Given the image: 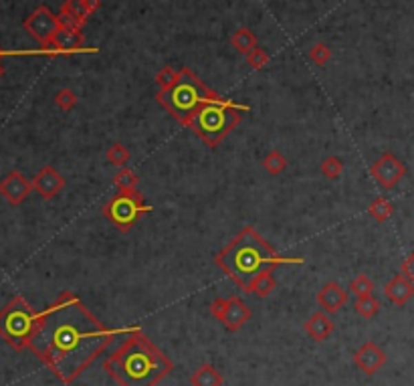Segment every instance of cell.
Masks as SVG:
<instances>
[{
  "label": "cell",
  "mask_w": 414,
  "mask_h": 386,
  "mask_svg": "<svg viewBox=\"0 0 414 386\" xmlns=\"http://www.w3.org/2000/svg\"><path fill=\"white\" fill-rule=\"evenodd\" d=\"M116 332L103 326L69 292L39 314L30 338V352L45 362L61 383L71 385L114 340Z\"/></svg>",
  "instance_id": "6da1fadb"
},
{
  "label": "cell",
  "mask_w": 414,
  "mask_h": 386,
  "mask_svg": "<svg viewBox=\"0 0 414 386\" xmlns=\"http://www.w3.org/2000/svg\"><path fill=\"white\" fill-rule=\"evenodd\" d=\"M105 370L119 386H156L172 370V362L138 327L105 360Z\"/></svg>",
  "instance_id": "7a4b0ae2"
},
{
  "label": "cell",
  "mask_w": 414,
  "mask_h": 386,
  "mask_svg": "<svg viewBox=\"0 0 414 386\" xmlns=\"http://www.w3.org/2000/svg\"><path fill=\"white\" fill-rule=\"evenodd\" d=\"M216 263L225 269L245 292H253L255 281L263 273L279 265L281 257H277V253L253 229H245L216 257Z\"/></svg>",
  "instance_id": "3957f363"
},
{
  "label": "cell",
  "mask_w": 414,
  "mask_h": 386,
  "mask_svg": "<svg viewBox=\"0 0 414 386\" xmlns=\"http://www.w3.org/2000/svg\"><path fill=\"white\" fill-rule=\"evenodd\" d=\"M158 99L168 108V112L180 123H190L203 105L210 101H218L220 97L214 91L208 90L207 85H203V81H198V77L192 75L188 69H182L178 73L176 81L168 90L162 91Z\"/></svg>",
  "instance_id": "277c9868"
},
{
  "label": "cell",
  "mask_w": 414,
  "mask_h": 386,
  "mask_svg": "<svg viewBox=\"0 0 414 386\" xmlns=\"http://www.w3.org/2000/svg\"><path fill=\"white\" fill-rule=\"evenodd\" d=\"M39 326V314L21 296L12 297L0 312V336L14 350L29 348L30 338Z\"/></svg>",
  "instance_id": "5b68a950"
},
{
  "label": "cell",
  "mask_w": 414,
  "mask_h": 386,
  "mask_svg": "<svg viewBox=\"0 0 414 386\" xmlns=\"http://www.w3.org/2000/svg\"><path fill=\"white\" fill-rule=\"evenodd\" d=\"M240 119V112L235 105L225 103L222 99L210 101L198 110L190 121V128L210 146H216Z\"/></svg>",
  "instance_id": "8992f818"
},
{
  "label": "cell",
  "mask_w": 414,
  "mask_h": 386,
  "mask_svg": "<svg viewBox=\"0 0 414 386\" xmlns=\"http://www.w3.org/2000/svg\"><path fill=\"white\" fill-rule=\"evenodd\" d=\"M142 212H144V203L136 190H121L105 208V214L119 229H130Z\"/></svg>",
  "instance_id": "52a82bcc"
},
{
  "label": "cell",
  "mask_w": 414,
  "mask_h": 386,
  "mask_svg": "<svg viewBox=\"0 0 414 386\" xmlns=\"http://www.w3.org/2000/svg\"><path fill=\"white\" fill-rule=\"evenodd\" d=\"M25 29L29 30L37 41L47 45L53 41L55 32L61 29V23L57 17H53V12L47 6H41L25 21Z\"/></svg>",
  "instance_id": "ba28073f"
},
{
  "label": "cell",
  "mask_w": 414,
  "mask_h": 386,
  "mask_svg": "<svg viewBox=\"0 0 414 386\" xmlns=\"http://www.w3.org/2000/svg\"><path fill=\"white\" fill-rule=\"evenodd\" d=\"M372 174H374V179L378 180L384 188H392V186H396L402 176L406 174V168H404V164L396 158V156H392V154H386L382 156L374 166H372Z\"/></svg>",
  "instance_id": "9c48e42d"
},
{
  "label": "cell",
  "mask_w": 414,
  "mask_h": 386,
  "mask_svg": "<svg viewBox=\"0 0 414 386\" xmlns=\"http://www.w3.org/2000/svg\"><path fill=\"white\" fill-rule=\"evenodd\" d=\"M32 190V182L25 179L21 172H10L0 180V194L10 203V205H21Z\"/></svg>",
  "instance_id": "30bf717a"
},
{
  "label": "cell",
  "mask_w": 414,
  "mask_h": 386,
  "mask_svg": "<svg viewBox=\"0 0 414 386\" xmlns=\"http://www.w3.org/2000/svg\"><path fill=\"white\" fill-rule=\"evenodd\" d=\"M354 360L366 374H376L384 366L386 354L374 342H366L354 354Z\"/></svg>",
  "instance_id": "8fae6325"
},
{
  "label": "cell",
  "mask_w": 414,
  "mask_h": 386,
  "mask_svg": "<svg viewBox=\"0 0 414 386\" xmlns=\"http://www.w3.org/2000/svg\"><path fill=\"white\" fill-rule=\"evenodd\" d=\"M65 186V180L59 172L51 166H45L34 180H32V188L43 196V199H53L61 188Z\"/></svg>",
  "instance_id": "7c38bea8"
},
{
  "label": "cell",
  "mask_w": 414,
  "mask_h": 386,
  "mask_svg": "<svg viewBox=\"0 0 414 386\" xmlns=\"http://www.w3.org/2000/svg\"><path fill=\"white\" fill-rule=\"evenodd\" d=\"M249 318H251V309L247 307V303L240 301L238 297H229V303H227V309H225L220 322L229 327V329L235 332V329H238V327L242 326Z\"/></svg>",
  "instance_id": "4fadbf2b"
},
{
  "label": "cell",
  "mask_w": 414,
  "mask_h": 386,
  "mask_svg": "<svg viewBox=\"0 0 414 386\" xmlns=\"http://www.w3.org/2000/svg\"><path fill=\"white\" fill-rule=\"evenodd\" d=\"M318 299H320V305L324 307V312H327V314H335L340 307H344L348 296H346V292H344L338 283H327L326 287L320 292Z\"/></svg>",
  "instance_id": "5bb4252c"
},
{
  "label": "cell",
  "mask_w": 414,
  "mask_h": 386,
  "mask_svg": "<svg viewBox=\"0 0 414 386\" xmlns=\"http://www.w3.org/2000/svg\"><path fill=\"white\" fill-rule=\"evenodd\" d=\"M414 294L413 283L406 275H396L388 285H386V296L390 297L396 305H404Z\"/></svg>",
  "instance_id": "9a60e30c"
},
{
  "label": "cell",
  "mask_w": 414,
  "mask_h": 386,
  "mask_svg": "<svg viewBox=\"0 0 414 386\" xmlns=\"http://www.w3.org/2000/svg\"><path fill=\"white\" fill-rule=\"evenodd\" d=\"M305 332L313 338V340H318V342H324L329 338V334L333 332V322L327 318L326 314H313L309 320H307V324H305Z\"/></svg>",
  "instance_id": "2e32d148"
},
{
  "label": "cell",
  "mask_w": 414,
  "mask_h": 386,
  "mask_svg": "<svg viewBox=\"0 0 414 386\" xmlns=\"http://www.w3.org/2000/svg\"><path fill=\"white\" fill-rule=\"evenodd\" d=\"M51 43L57 47V51H77L79 45H81V34L75 29L61 27V29L55 32V37H53Z\"/></svg>",
  "instance_id": "e0dca14e"
},
{
  "label": "cell",
  "mask_w": 414,
  "mask_h": 386,
  "mask_svg": "<svg viewBox=\"0 0 414 386\" xmlns=\"http://www.w3.org/2000/svg\"><path fill=\"white\" fill-rule=\"evenodd\" d=\"M190 385L192 386H220L222 385V376L216 372V368L212 364H203L192 376H190Z\"/></svg>",
  "instance_id": "ac0fdd59"
},
{
  "label": "cell",
  "mask_w": 414,
  "mask_h": 386,
  "mask_svg": "<svg viewBox=\"0 0 414 386\" xmlns=\"http://www.w3.org/2000/svg\"><path fill=\"white\" fill-rule=\"evenodd\" d=\"M355 309H358V314L364 316V318H374V316L378 314V309H380V303L372 296H364L358 299Z\"/></svg>",
  "instance_id": "d6986e66"
},
{
  "label": "cell",
  "mask_w": 414,
  "mask_h": 386,
  "mask_svg": "<svg viewBox=\"0 0 414 386\" xmlns=\"http://www.w3.org/2000/svg\"><path fill=\"white\" fill-rule=\"evenodd\" d=\"M63 10L65 12H69V14H73L79 23H83L85 21V17H87L89 8H87V2L85 0H69L65 6H63Z\"/></svg>",
  "instance_id": "ffe728a7"
},
{
  "label": "cell",
  "mask_w": 414,
  "mask_h": 386,
  "mask_svg": "<svg viewBox=\"0 0 414 386\" xmlns=\"http://www.w3.org/2000/svg\"><path fill=\"white\" fill-rule=\"evenodd\" d=\"M273 287H275V279H273V275H271V271H267L263 273L257 281H255V285H253V292L257 294V296L267 297L271 292H273Z\"/></svg>",
  "instance_id": "44dd1931"
},
{
  "label": "cell",
  "mask_w": 414,
  "mask_h": 386,
  "mask_svg": "<svg viewBox=\"0 0 414 386\" xmlns=\"http://www.w3.org/2000/svg\"><path fill=\"white\" fill-rule=\"evenodd\" d=\"M233 43H235L238 51H255V37L249 30H238L235 39H233Z\"/></svg>",
  "instance_id": "7402d4cb"
},
{
  "label": "cell",
  "mask_w": 414,
  "mask_h": 386,
  "mask_svg": "<svg viewBox=\"0 0 414 386\" xmlns=\"http://www.w3.org/2000/svg\"><path fill=\"white\" fill-rule=\"evenodd\" d=\"M350 290L354 292L355 296L364 297V296H372V290H374V283L366 277V275H360V277H355L354 281H352V285H350Z\"/></svg>",
  "instance_id": "603a6c76"
},
{
  "label": "cell",
  "mask_w": 414,
  "mask_h": 386,
  "mask_svg": "<svg viewBox=\"0 0 414 386\" xmlns=\"http://www.w3.org/2000/svg\"><path fill=\"white\" fill-rule=\"evenodd\" d=\"M370 214H372L374 219H378V221H386V219L392 214V205H390L386 199H378V201L372 203V207H370Z\"/></svg>",
  "instance_id": "cb8c5ba5"
},
{
  "label": "cell",
  "mask_w": 414,
  "mask_h": 386,
  "mask_svg": "<svg viewBox=\"0 0 414 386\" xmlns=\"http://www.w3.org/2000/svg\"><path fill=\"white\" fill-rule=\"evenodd\" d=\"M107 158H110V162H112V164H118V166H121V164H125V162H127V158H130V152L123 148L121 144H116V146H112V150L107 152Z\"/></svg>",
  "instance_id": "d4e9b609"
},
{
  "label": "cell",
  "mask_w": 414,
  "mask_h": 386,
  "mask_svg": "<svg viewBox=\"0 0 414 386\" xmlns=\"http://www.w3.org/2000/svg\"><path fill=\"white\" fill-rule=\"evenodd\" d=\"M267 168L273 172V174H277L279 170H283L285 168V158L279 154V152H273V154H269L267 156Z\"/></svg>",
  "instance_id": "484cf974"
},
{
  "label": "cell",
  "mask_w": 414,
  "mask_h": 386,
  "mask_svg": "<svg viewBox=\"0 0 414 386\" xmlns=\"http://www.w3.org/2000/svg\"><path fill=\"white\" fill-rule=\"evenodd\" d=\"M116 182H118V186L121 188V190H134V186H136L138 179L134 176V172H130V170H123V172H119L118 174Z\"/></svg>",
  "instance_id": "4316f807"
},
{
  "label": "cell",
  "mask_w": 414,
  "mask_h": 386,
  "mask_svg": "<svg viewBox=\"0 0 414 386\" xmlns=\"http://www.w3.org/2000/svg\"><path fill=\"white\" fill-rule=\"evenodd\" d=\"M57 103H59V108H63V110H69V108H73L75 105V101H77V97H75V93L69 90H63L57 93Z\"/></svg>",
  "instance_id": "83f0119b"
},
{
  "label": "cell",
  "mask_w": 414,
  "mask_h": 386,
  "mask_svg": "<svg viewBox=\"0 0 414 386\" xmlns=\"http://www.w3.org/2000/svg\"><path fill=\"white\" fill-rule=\"evenodd\" d=\"M176 77L178 73H174V71L168 67V69H164L162 73H158V85H162L164 90H168V88L176 81Z\"/></svg>",
  "instance_id": "f1b7e54d"
},
{
  "label": "cell",
  "mask_w": 414,
  "mask_h": 386,
  "mask_svg": "<svg viewBox=\"0 0 414 386\" xmlns=\"http://www.w3.org/2000/svg\"><path fill=\"white\" fill-rule=\"evenodd\" d=\"M227 303H229V299H214V301L210 303V314H212L216 320H220L222 314H225V309H227Z\"/></svg>",
  "instance_id": "f546056e"
},
{
  "label": "cell",
  "mask_w": 414,
  "mask_h": 386,
  "mask_svg": "<svg viewBox=\"0 0 414 386\" xmlns=\"http://www.w3.org/2000/svg\"><path fill=\"white\" fill-rule=\"evenodd\" d=\"M340 170H342V164H340V160H335V158H329L326 164H324V172H326L327 176H338L340 174Z\"/></svg>",
  "instance_id": "4dcf8cb0"
},
{
  "label": "cell",
  "mask_w": 414,
  "mask_h": 386,
  "mask_svg": "<svg viewBox=\"0 0 414 386\" xmlns=\"http://www.w3.org/2000/svg\"><path fill=\"white\" fill-rule=\"evenodd\" d=\"M402 271H404V275L411 279V281H414V253L404 261V265H402Z\"/></svg>",
  "instance_id": "1f68e13d"
},
{
  "label": "cell",
  "mask_w": 414,
  "mask_h": 386,
  "mask_svg": "<svg viewBox=\"0 0 414 386\" xmlns=\"http://www.w3.org/2000/svg\"><path fill=\"white\" fill-rule=\"evenodd\" d=\"M267 61V57L259 51V49H255L253 51V55H251V63H253V67H263V63Z\"/></svg>",
  "instance_id": "d6a6232c"
},
{
  "label": "cell",
  "mask_w": 414,
  "mask_h": 386,
  "mask_svg": "<svg viewBox=\"0 0 414 386\" xmlns=\"http://www.w3.org/2000/svg\"><path fill=\"white\" fill-rule=\"evenodd\" d=\"M313 59L318 61L320 65L327 59V49L324 47V45H318V47H315V51H313Z\"/></svg>",
  "instance_id": "836d02e7"
},
{
  "label": "cell",
  "mask_w": 414,
  "mask_h": 386,
  "mask_svg": "<svg viewBox=\"0 0 414 386\" xmlns=\"http://www.w3.org/2000/svg\"><path fill=\"white\" fill-rule=\"evenodd\" d=\"M0 75H2V63H0Z\"/></svg>",
  "instance_id": "e575fe53"
},
{
  "label": "cell",
  "mask_w": 414,
  "mask_h": 386,
  "mask_svg": "<svg viewBox=\"0 0 414 386\" xmlns=\"http://www.w3.org/2000/svg\"><path fill=\"white\" fill-rule=\"evenodd\" d=\"M0 57H2V53H0Z\"/></svg>",
  "instance_id": "d590c367"
}]
</instances>
